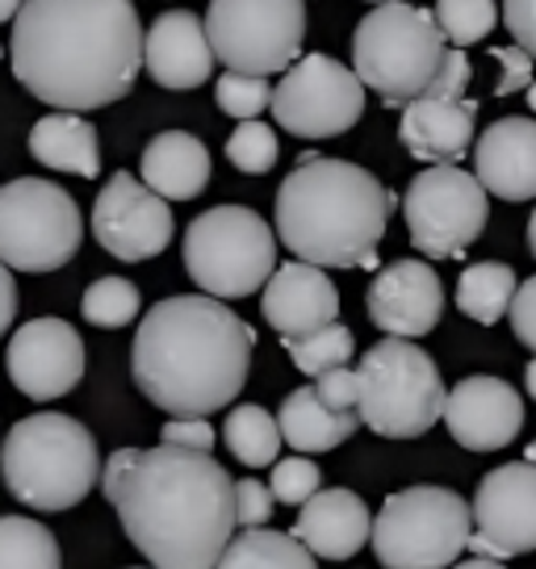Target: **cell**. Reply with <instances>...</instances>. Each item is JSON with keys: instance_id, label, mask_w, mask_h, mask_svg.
<instances>
[{"instance_id": "cell-30", "label": "cell", "mask_w": 536, "mask_h": 569, "mask_svg": "<svg viewBox=\"0 0 536 569\" xmlns=\"http://www.w3.org/2000/svg\"><path fill=\"white\" fill-rule=\"evenodd\" d=\"M0 569H63L54 532L38 519L0 516Z\"/></svg>"}, {"instance_id": "cell-31", "label": "cell", "mask_w": 536, "mask_h": 569, "mask_svg": "<svg viewBox=\"0 0 536 569\" xmlns=\"http://www.w3.org/2000/svg\"><path fill=\"white\" fill-rule=\"evenodd\" d=\"M286 352L306 377H322L327 369H340V365H348V360H353V352H357V339H353V331L336 319V322H327V327H319V331L289 336Z\"/></svg>"}, {"instance_id": "cell-17", "label": "cell", "mask_w": 536, "mask_h": 569, "mask_svg": "<svg viewBox=\"0 0 536 569\" xmlns=\"http://www.w3.org/2000/svg\"><path fill=\"white\" fill-rule=\"evenodd\" d=\"M445 427L448 436L469 452H499L524 427L519 390L503 377H465L445 393Z\"/></svg>"}, {"instance_id": "cell-3", "label": "cell", "mask_w": 536, "mask_h": 569, "mask_svg": "<svg viewBox=\"0 0 536 569\" xmlns=\"http://www.w3.org/2000/svg\"><path fill=\"white\" fill-rule=\"evenodd\" d=\"M256 331L222 298L180 293L143 315L130 348L135 386L168 415H215L244 390Z\"/></svg>"}, {"instance_id": "cell-37", "label": "cell", "mask_w": 536, "mask_h": 569, "mask_svg": "<svg viewBox=\"0 0 536 569\" xmlns=\"http://www.w3.org/2000/svg\"><path fill=\"white\" fill-rule=\"evenodd\" d=\"M272 490H268L265 481L256 478H244L235 481V523L239 528H265L268 519H272Z\"/></svg>"}, {"instance_id": "cell-16", "label": "cell", "mask_w": 536, "mask_h": 569, "mask_svg": "<svg viewBox=\"0 0 536 569\" xmlns=\"http://www.w3.org/2000/svg\"><path fill=\"white\" fill-rule=\"evenodd\" d=\"M9 377L26 398L54 402L85 377V339L63 319H30L9 339Z\"/></svg>"}, {"instance_id": "cell-26", "label": "cell", "mask_w": 536, "mask_h": 569, "mask_svg": "<svg viewBox=\"0 0 536 569\" xmlns=\"http://www.w3.org/2000/svg\"><path fill=\"white\" fill-rule=\"evenodd\" d=\"M30 156L47 163L54 172H72V177L92 180L101 172V139L97 126L85 122L80 113L63 109V113H47L38 118L30 130Z\"/></svg>"}, {"instance_id": "cell-15", "label": "cell", "mask_w": 536, "mask_h": 569, "mask_svg": "<svg viewBox=\"0 0 536 569\" xmlns=\"http://www.w3.org/2000/svg\"><path fill=\"white\" fill-rule=\"evenodd\" d=\"M172 231H177V222H172L168 201L130 172H113L106 189L97 193L92 234L113 260H122V264L151 260V256L168 251Z\"/></svg>"}, {"instance_id": "cell-46", "label": "cell", "mask_w": 536, "mask_h": 569, "mask_svg": "<svg viewBox=\"0 0 536 569\" xmlns=\"http://www.w3.org/2000/svg\"><path fill=\"white\" fill-rule=\"evenodd\" d=\"M26 4V0H0V21L18 18V9Z\"/></svg>"}, {"instance_id": "cell-45", "label": "cell", "mask_w": 536, "mask_h": 569, "mask_svg": "<svg viewBox=\"0 0 536 569\" xmlns=\"http://www.w3.org/2000/svg\"><path fill=\"white\" fill-rule=\"evenodd\" d=\"M453 569H507L503 561H495V557H474V561H461V566Z\"/></svg>"}, {"instance_id": "cell-38", "label": "cell", "mask_w": 536, "mask_h": 569, "mask_svg": "<svg viewBox=\"0 0 536 569\" xmlns=\"http://www.w3.org/2000/svg\"><path fill=\"white\" fill-rule=\"evenodd\" d=\"M490 59L503 68V80L495 84V97H516V92H524L528 84H533V54L524 51V47H495L490 51Z\"/></svg>"}, {"instance_id": "cell-7", "label": "cell", "mask_w": 536, "mask_h": 569, "mask_svg": "<svg viewBox=\"0 0 536 569\" xmlns=\"http://www.w3.org/2000/svg\"><path fill=\"white\" fill-rule=\"evenodd\" d=\"M357 415L360 423L386 440H415L440 423L445 381L419 343L386 336L357 365Z\"/></svg>"}, {"instance_id": "cell-5", "label": "cell", "mask_w": 536, "mask_h": 569, "mask_svg": "<svg viewBox=\"0 0 536 569\" xmlns=\"http://www.w3.org/2000/svg\"><path fill=\"white\" fill-rule=\"evenodd\" d=\"M0 478L9 495L34 511H68L92 495L101 478V452L89 427L47 410L9 427L0 448Z\"/></svg>"}, {"instance_id": "cell-2", "label": "cell", "mask_w": 536, "mask_h": 569, "mask_svg": "<svg viewBox=\"0 0 536 569\" xmlns=\"http://www.w3.org/2000/svg\"><path fill=\"white\" fill-rule=\"evenodd\" d=\"M13 76L54 109L113 106L143 68V21L135 0H26L13 18Z\"/></svg>"}, {"instance_id": "cell-12", "label": "cell", "mask_w": 536, "mask_h": 569, "mask_svg": "<svg viewBox=\"0 0 536 569\" xmlns=\"http://www.w3.org/2000/svg\"><path fill=\"white\" fill-rule=\"evenodd\" d=\"M483 180L461 172L457 163H431L407 184L403 213L419 256L428 260H461L469 243L486 231L490 201Z\"/></svg>"}, {"instance_id": "cell-29", "label": "cell", "mask_w": 536, "mask_h": 569, "mask_svg": "<svg viewBox=\"0 0 536 569\" xmlns=\"http://www.w3.org/2000/svg\"><path fill=\"white\" fill-rule=\"evenodd\" d=\"M222 440L235 452V461H244L248 469H265V465L277 461L281 452V427H277V415H268L265 407L256 402H244V407L231 410V419L222 427Z\"/></svg>"}, {"instance_id": "cell-52", "label": "cell", "mask_w": 536, "mask_h": 569, "mask_svg": "<svg viewBox=\"0 0 536 569\" xmlns=\"http://www.w3.org/2000/svg\"><path fill=\"white\" fill-rule=\"evenodd\" d=\"M151 569H156V566H151Z\"/></svg>"}, {"instance_id": "cell-32", "label": "cell", "mask_w": 536, "mask_h": 569, "mask_svg": "<svg viewBox=\"0 0 536 569\" xmlns=\"http://www.w3.org/2000/svg\"><path fill=\"white\" fill-rule=\"evenodd\" d=\"M139 284H130L126 277H101V281L89 284L85 302H80V315L92 322V327H106V331H118V327H130L139 319Z\"/></svg>"}, {"instance_id": "cell-14", "label": "cell", "mask_w": 536, "mask_h": 569, "mask_svg": "<svg viewBox=\"0 0 536 569\" xmlns=\"http://www.w3.org/2000/svg\"><path fill=\"white\" fill-rule=\"evenodd\" d=\"M474 532L465 549L478 557H524L536 552V465L512 461L490 469L469 502Z\"/></svg>"}, {"instance_id": "cell-39", "label": "cell", "mask_w": 536, "mask_h": 569, "mask_svg": "<svg viewBox=\"0 0 536 569\" xmlns=\"http://www.w3.org/2000/svg\"><path fill=\"white\" fill-rule=\"evenodd\" d=\"M160 445H177V448H197V452H210L215 448V427L197 415H172L160 431Z\"/></svg>"}, {"instance_id": "cell-40", "label": "cell", "mask_w": 536, "mask_h": 569, "mask_svg": "<svg viewBox=\"0 0 536 569\" xmlns=\"http://www.w3.org/2000/svg\"><path fill=\"white\" fill-rule=\"evenodd\" d=\"M315 393H319L327 407L336 410H357V369H348V365H340V369H327L322 377H315Z\"/></svg>"}, {"instance_id": "cell-36", "label": "cell", "mask_w": 536, "mask_h": 569, "mask_svg": "<svg viewBox=\"0 0 536 569\" xmlns=\"http://www.w3.org/2000/svg\"><path fill=\"white\" fill-rule=\"evenodd\" d=\"M322 486V473L315 461H306V452L298 457H286V461H272V478H268V490L277 502L286 507H302L306 498Z\"/></svg>"}, {"instance_id": "cell-11", "label": "cell", "mask_w": 536, "mask_h": 569, "mask_svg": "<svg viewBox=\"0 0 536 569\" xmlns=\"http://www.w3.org/2000/svg\"><path fill=\"white\" fill-rule=\"evenodd\" d=\"M206 38L215 63L244 76H272L302 59L306 4L302 0H210Z\"/></svg>"}, {"instance_id": "cell-23", "label": "cell", "mask_w": 536, "mask_h": 569, "mask_svg": "<svg viewBox=\"0 0 536 569\" xmlns=\"http://www.w3.org/2000/svg\"><path fill=\"white\" fill-rule=\"evenodd\" d=\"M369 532H374V516H369L365 498L344 490V486H336V490H315L298 507V523H294V536L315 557H327V561L357 557L369 545Z\"/></svg>"}, {"instance_id": "cell-18", "label": "cell", "mask_w": 536, "mask_h": 569, "mask_svg": "<svg viewBox=\"0 0 536 569\" xmlns=\"http://www.w3.org/2000/svg\"><path fill=\"white\" fill-rule=\"evenodd\" d=\"M365 306L374 327H381L386 336L419 339L436 331L445 315V284L428 260H394L374 277Z\"/></svg>"}, {"instance_id": "cell-25", "label": "cell", "mask_w": 536, "mask_h": 569, "mask_svg": "<svg viewBox=\"0 0 536 569\" xmlns=\"http://www.w3.org/2000/svg\"><path fill=\"white\" fill-rule=\"evenodd\" d=\"M277 427H281V440L294 452H331L344 440H353V431L360 427L357 410H336L327 407L315 386L286 393V402L277 410Z\"/></svg>"}, {"instance_id": "cell-47", "label": "cell", "mask_w": 536, "mask_h": 569, "mask_svg": "<svg viewBox=\"0 0 536 569\" xmlns=\"http://www.w3.org/2000/svg\"><path fill=\"white\" fill-rule=\"evenodd\" d=\"M524 386H528V393L536 398V360H528V369H524Z\"/></svg>"}, {"instance_id": "cell-50", "label": "cell", "mask_w": 536, "mask_h": 569, "mask_svg": "<svg viewBox=\"0 0 536 569\" xmlns=\"http://www.w3.org/2000/svg\"><path fill=\"white\" fill-rule=\"evenodd\" d=\"M528 106H533V113H536V84H528Z\"/></svg>"}, {"instance_id": "cell-10", "label": "cell", "mask_w": 536, "mask_h": 569, "mask_svg": "<svg viewBox=\"0 0 536 569\" xmlns=\"http://www.w3.org/2000/svg\"><path fill=\"white\" fill-rule=\"evenodd\" d=\"M80 206L59 184L21 177L0 189V264L18 272H54L80 251Z\"/></svg>"}, {"instance_id": "cell-35", "label": "cell", "mask_w": 536, "mask_h": 569, "mask_svg": "<svg viewBox=\"0 0 536 569\" xmlns=\"http://www.w3.org/2000/svg\"><path fill=\"white\" fill-rule=\"evenodd\" d=\"M218 109L227 113V118H239V122H248L256 118L260 109H268L272 101V89H268V76H244V71H227L222 80H218Z\"/></svg>"}, {"instance_id": "cell-24", "label": "cell", "mask_w": 536, "mask_h": 569, "mask_svg": "<svg viewBox=\"0 0 536 569\" xmlns=\"http://www.w3.org/2000/svg\"><path fill=\"white\" fill-rule=\"evenodd\" d=\"M139 172L147 189H156L163 201H193L210 184V151L185 130H163L147 142Z\"/></svg>"}, {"instance_id": "cell-4", "label": "cell", "mask_w": 536, "mask_h": 569, "mask_svg": "<svg viewBox=\"0 0 536 569\" xmlns=\"http://www.w3.org/2000/svg\"><path fill=\"white\" fill-rule=\"evenodd\" d=\"M394 193L348 160L302 156L277 189V239L319 268H374Z\"/></svg>"}, {"instance_id": "cell-42", "label": "cell", "mask_w": 536, "mask_h": 569, "mask_svg": "<svg viewBox=\"0 0 536 569\" xmlns=\"http://www.w3.org/2000/svg\"><path fill=\"white\" fill-rule=\"evenodd\" d=\"M469 80H474V68H469V59L461 54V47H457V51H445V63H440V71L431 76V84H428V97H465ZM419 97H424V92H419Z\"/></svg>"}, {"instance_id": "cell-13", "label": "cell", "mask_w": 536, "mask_h": 569, "mask_svg": "<svg viewBox=\"0 0 536 569\" xmlns=\"http://www.w3.org/2000/svg\"><path fill=\"white\" fill-rule=\"evenodd\" d=\"M268 106L277 126L298 139H336L360 122L365 84L331 54H302L286 68V80L272 89Z\"/></svg>"}, {"instance_id": "cell-41", "label": "cell", "mask_w": 536, "mask_h": 569, "mask_svg": "<svg viewBox=\"0 0 536 569\" xmlns=\"http://www.w3.org/2000/svg\"><path fill=\"white\" fill-rule=\"evenodd\" d=\"M507 319H512V331H516L519 343L528 352H536V277L516 284V298L507 306Z\"/></svg>"}, {"instance_id": "cell-9", "label": "cell", "mask_w": 536, "mask_h": 569, "mask_svg": "<svg viewBox=\"0 0 536 569\" xmlns=\"http://www.w3.org/2000/svg\"><path fill=\"white\" fill-rule=\"evenodd\" d=\"M185 268L210 298H248L277 268V234L248 206H215L185 231Z\"/></svg>"}, {"instance_id": "cell-21", "label": "cell", "mask_w": 536, "mask_h": 569, "mask_svg": "<svg viewBox=\"0 0 536 569\" xmlns=\"http://www.w3.org/2000/svg\"><path fill=\"white\" fill-rule=\"evenodd\" d=\"M474 177L503 201L536 197V118H499L474 142Z\"/></svg>"}, {"instance_id": "cell-49", "label": "cell", "mask_w": 536, "mask_h": 569, "mask_svg": "<svg viewBox=\"0 0 536 569\" xmlns=\"http://www.w3.org/2000/svg\"><path fill=\"white\" fill-rule=\"evenodd\" d=\"M524 461H533V465H536V440L528 445V452H524Z\"/></svg>"}, {"instance_id": "cell-33", "label": "cell", "mask_w": 536, "mask_h": 569, "mask_svg": "<svg viewBox=\"0 0 536 569\" xmlns=\"http://www.w3.org/2000/svg\"><path fill=\"white\" fill-rule=\"evenodd\" d=\"M495 21H499L495 0H436V26L453 47L483 42L495 30Z\"/></svg>"}, {"instance_id": "cell-51", "label": "cell", "mask_w": 536, "mask_h": 569, "mask_svg": "<svg viewBox=\"0 0 536 569\" xmlns=\"http://www.w3.org/2000/svg\"><path fill=\"white\" fill-rule=\"evenodd\" d=\"M374 4H403V0H374Z\"/></svg>"}, {"instance_id": "cell-34", "label": "cell", "mask_w": 536, "mask_h": 569, "mask_svg": "<svg viewBox=\"0 0 536 569\" xmlns=\"http://www.w3.org/2000/svg\"><path fill=\"white\" fill-rule=\"evenodd\" d=\"M227 160H231V168L248 172V177L272 172V163H277V134H272V126L256 122V118L235 126V134L227 139Z\"/></svg>"}, {"instance_id": "cell-1", "label": "cell", "mask_w": 536, "mask_h": 569, "mask_svg": "<svg viewBox=\"0 0 536 569\" xmlns=\"http://www.w3.org/2000/svg\"><path fill=\"white\" fill-rule=\"evenodd\" d=\"M101 495L156 569H215L235 536L231 473L197 448H118L101 469Z\"/></svg>"}, {"instance_id": "cell-8", "label": "cell", "mask_w": 536, "mask_h": 569, "mask_svg": "<svg viewBox=\"0 0 536 569\" xmlns=\"http://www.w3.org/2000/svg\"><path fill=\"white\" fill-rule=\"evenodd\" d=\"M469 502L445 486H407L374 516V552L386 569H448L469 545Z\"/></svg>"}, {"instance_id": "cell-6", "label": "cell", "mask_w": 536, "mask_h": 569, "mask_svg": "<svg viewBox=\"0 0 536 569\" xmlns=\"http://www.w3.org/2000/svg\"><path fill=\"white\" fill-rule=\"evenodd\" d=\"M445 51L448 47L436 26V13L411 0L377 4L374 13L357 21L353 71L386 106H407L419 92H428L431 76L445 63Z\"/></svg>"}, {"instance_id": "cell-48", "label": "cell", "mask_w": 536, "mask_h": 569, "mask_svg": "<svg viewBox=\"0 0 536 569\" xmlns=\"http://www.w3.org/2000/svg\"><path fill=\"white\" fill-rule=\"evenodd\" d=\"M528 248H533V256H536V210H533V218H528Z\"/></svg>"}, {"instance_id": "cell-20", "label": "cell", "mask_w": 536, "mask_h": 569, "mask_svg": "<svg viewBox=\"0 0 536 569\" xmlns=\"http://www.w3.org/2000/svg\"><path fill=\"white\" fill-rule=\"evenodd\" d=\"M143 68L160 89H197L210 80L215 71V51L197 13L189 9H172L151 21L143 34Z\"/></svg>"}, {"instance_id": "cell-22", "label": "cell", "mask_w": 536, "mask_h": 569, "mask_svg": "<svg viewBox=\"0 0 536 569\" xmlns=\"http://www.w3.org/2000/svg\"><path fill=\"white\" fill-rule=\"evenodd\" d=\"M474 118L478 101L469 97H415L403 106L398 139L415 160L428 163H457L465 160L469 142H474Z\"/></svg>"}, {"instance_id": "cell-19", "label": "cell", "mask_w": 536, "mask_h": 569, "mask_svg": "<svg viewBox=\"0 0 536 569\" xmlns=\"http://www.w3.org/2000/svg\"><path fill=\"white\" fill-rule=\"evenodd\" d=\"M260 315L281 339L306 336V331H319L340 319V293L319 264L289 260V264L272 268V277L265 281Z\"/></svg>"}, {"instance_id": "cell-27", "label": "cell", "mask_w": 536, "mask_h": 569, "mask_svg": "<svg viewBox=\"0 0 536 569\" xmlns=\"http://www.w3.org/2000/svg\"><path fill=\"white\" fill-rule=\"evenodd\" d=\"M215 569H319L315 552L306 549L294 532L272 528H248L244 536H231Z\"/></svg>"}, {"instance_id": "cell-44", "label": "cell", "mask_w": 536, "mask_h": 569, "mask_svg": "<svg viewBox=\"0 0 536 569\" xmlns=\"http://www.w3.org/2000/svg\"><path fill=\"white\" fill-rule=\"evenodd\" d=\"M18 319V284H13V268L0 264V336Z\"/></svg>"}, {"instance_id": "cell-43", "label": "cell", "mask_w": 536, "mask_h": 569, "mask_svg": "<svg viewBox=\"0 0 536 569\" xmlns=\"http://www.w3.org/2000/svg\"><path fill=\"white\" fill-rule=\"evenodd\" d=\"M503 26L536 59V0H503Z\"/></svg>"}, {"instance_id": "cell-28", "label": "cell", "mask_w": 536, "mask_h": 569, "mask_svg": "<svg viewBox=\"0 0 536 569\" xmlns=\"http://www.w3.org/2000/svg\"><path fill=\"white\" fill-rule=\"evenodd\" d=\"M516 272L512 264H495V260H483V264H469L457 281V310L465 319L483 322H499L507 315V306L516 298Z\"/></svg>"}]
</instances>
